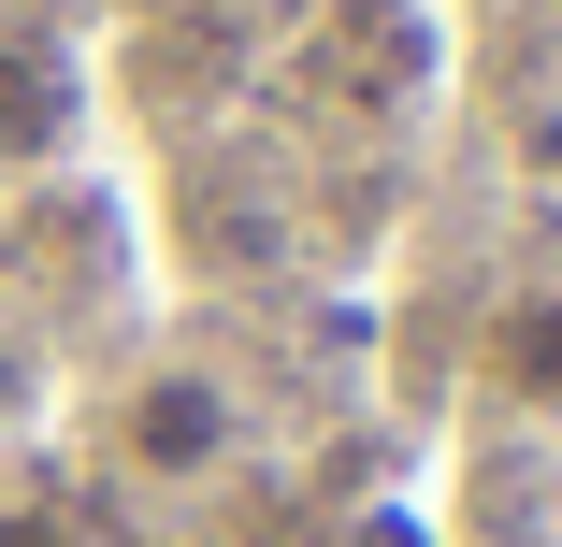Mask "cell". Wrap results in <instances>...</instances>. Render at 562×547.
Here are the masks:
<instances>
[{
  "label": "cell",
  "instance_id": "6da1fadb",
  "mask_svg": "<svg viewBox=\"0 0 562 547\" xmlns=\"http://www.w3.org/2000/svg\"><path fill=\"white\" fill-rule=\"evenodd\" d=\"M246 447V403H232V375H202V361H159V375H131L116 389V461L131 476H159V490H188V476H216Z\"/></svg>",
  "mask_w": 562,
  "mask_h": 547
},
{
  "label": "cell",
  "instance_id": "7a4b0ae2",
  "mask_svg": "<svg viewBox=\"0 0 562 547\" xmlns=\"http://www.w3.org/2000/svg\"><path fill=\"white\" fill-rule=\"evenodd\" d=\"M72 145V58L44 30H0V173H30Z\"/></svg>",
  "mask_w": 562,
  "mask_h": 547
},
{
  "label": "cell",
  "instance_id": "3957f363",
  "mask_svg": "<svg viewBox=\"0 0 562 547\" xmlns=\"http://www.w3.org/2000/svg\"><path fill=\"white\" fill-rule=\"evenodd\" d=\"M476 375L505 389V403H533V418H562V288H519L491 332H476Z\"/></svg>",
  "mask_w": 562,
  "mask_h": 547
},
{
  "label": "cell",
  "instance_id": "277c9868",
  "mask_svg": "<svg viewBox=\"0 0 562 547\" xmlns=\"http://www.w3.org/2000/svg\"><path fill=\"white\" fill-rule=\"evenodd\" d=\"M0 547H87V518L58 490H30V504H0Z\"/></svg>",
  "mask_w": 562,
  "mask_h": 547
},
{
  "label": "cell",
  "instance_id": "5b68a950",
  "mask_svg": "<svg viewBox=\"0 0 562 547\" xmlns=\"http://www.w3.org/2000/svg\"><path fill=\"white\" fill-rule=\"evenodd\" d=\"M0 418H15V346H0Z\"/></svg>",
  "mask_w": 562,
  "mask_h": 547
}]
</instances>
